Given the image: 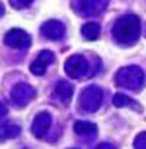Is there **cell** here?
<instances>
[{"instance_id":"obj_1","label":"cell","mask_w":146,"mask_h":149,"mask_svg":"<svg viewBox=\"0 0 146 149\" xmlns=\"http://www.w3.org/2000/svg\"><path fill=\"white\" fill-rule=\"evenodd\" d=\"M115 41L121 44H133L140 35V19L136 15H124L113 26Z\"/></svg>"},{"instance_id":"obj_2","label":"cell","mask_w":146,"mask_h":149,"mask_svg":"<svg viewBox=\"0 0 146 149\" xmlns=\"http://www.w3.org/2000/svg\"><path fill=\"white\" fill-rule=\"evenodd\" d=\"M115 84L121 88L139 91L145 84V73L136 66L123 67L115 74Z\"/></svg>"},{"instance_id":"obj_3","label":"cell","mask_w":146,"mask_h":149,"mask_svg":"<svg viewBox=\"0 0 146 149\" xmlns=\"http://www.w3.org/2000/svg\"><path fill=\"white\" fill-rule=\"evenodd\" d=\"M89 63L85 57L82 56H72L66 60V64H64V70L66 73L69 74L70 78H83L88 74L89 72Z\"/></svg>"},{"instance_id":"obj_4","label":"cell","mask_w":146,"mask_h":149,"mask_svg":"<svg viewBox=\"0 0 146 149\" xmlns=\"http://www.w3.org/2000/svg\"><path fill=\"white\" fill-rule=\"evenodd\" d=\"M102 101V91L98 86H89L81 94V108L92 113L97 111Z\"/></svg>"},{"instance_id":"obj_5","label":"cell","mask_w":146,"mask_h":149,"mask_svg":"<svg viewBox=\"0 0 146 149\" xmlns=\"http://www.w3.org/2000/svg\"><path fill=\"white\" fill-rule=\"evenodd\" d=\"M35 95H37L35 89H34L31 85L24 84V82L15 85V88L12 89V94H10L12 101H13L18 107H24V105H26L29 101H32V100L35 98Z\"/></svg>"},{"instance_id":"obj_6","label":"cell","mask_w":146,"mask_h":149,"mask_svg":"<svg viewBox=\"0 0 146 149\" xmlns=\"http://www.w3.org/2000/svg\"><path fill=\"white\" fill-rule=\"evenodd\" d=\"M5 42H6V45H9L12 48L22 50V48H28L31 45V37L24 29H12L6 34Z\"/></svg>"},{"instance_id":"obj_7","label":"cell","mask_w":146,"mask_h":149,"mask_svg":"<svg viewBox=\"0 0 146 149\" xmlns=\"http://www.w3.org/2000/svg\"><path fill=\"white\" fill-rule=\"evenodd\" d=\"M53 61H54V54H53L51 51H48V50H42V51L38 54V57L32 61V64H31V72H32L34 74H38V76H41V74L45 73L47 67H48Z\"/></svg>"},{"instance_id":"obj_8","label":"cell","mask_w":146,"mask_h":149,"mask_svg":"<svg viewBox=\"0 0 146 149\" xmlns=\"http://www.w3.org/2000/svg\"><path fill=\"white\" fill-rule=\"evenodd\" d=\"M64 31H66L64 25H63L61 22H58V21H47V22L42 24V26H41V34H42L45 38L54 40V41L61 40V38L64 37Z\"/></svg>"},{"instance_id":"obj_9","label":"cell","mask_w":146,"mask_h":149,"mask_svg":"<svg viewBox=\"0 0 146 149\" xmlns=\"http://www.w3.org/2000/svg\"><path fill=\"white\" fill-rule=\"evenodd\" d=\"M108 5V0H81V13L86 16H95L99 15L105 6Z\"/></svg>"},{"instance_id":"obj_10","label":"cell","mask_w":146,"mask_h":149,"mask_svg":"<svg viewBox=\"0 0 146 149\" xmlns=\"http://www.w3.org/2000/svg\"><path fill=\"white\" fill-rule=\"evenodd\" d=\"M51 126V116L48 113H40L32 123V133L37 137H42L47 134Z\"/></svg>"},{"instance_id":"obj_11","label":"cell","mask_w":146,"mask_h":149,"mask_svg":"<svg viewBox=\"0 0 146 149\" xmlns=\"http://www.w3.org/2000/svg\"><path fill=\"white\" fill-rule=\"evenodd\" d=\"M21 133V127L15 123H3L0 124V136L5 139H12L19 136Z\"/></svg>"},{"instance_id":"obj_12","label":"cell","mask_w":146,"mask_h":149,"mask_svg":"<svg viewBox=\"0 0 146 149\" xmlns=\"http://www.w3.org/2000/svg\"><path fill=\"white\" fill-rule=\"evenodd\" d=\"M99 29H101V26H99L98 24H95V22H88V24H85V25L82 26V35H83L86 40L94 41V40H97V38L99 37Z\"/></svg>"},{"instance_id":"obj_13","label":"cell","mask_w":146,"mask_h":149,"mask_svg":"<svg viewBox=\"0 0 146 149\" xmlns=\"http://www.w3.org/2000/svg\"><path fill=\"white\" fill-rule=\"evenodd\" d=\"M56 92H57V95H58L61 100H64V101L67 102V101L72 98V95H73V86H72L69 82L61 81V82L57 84V86H56Z\"/></svg>"},{"instance_id":"obj_14","label":"cell","mask_w":146,"mask_h":149,"mask_svg":"<svg viewBox=\"0 0 146 149\" xmlns=\"http://www.w3.org/2000/svg\"><path fill=\"white\" fill-rule=\"evenodd\" d=\"M75 132L78 134H92L97 132V126L89 121H78L75 124Z\"/></svg>"},{"instance_id":"obj_15","label":"cell","mask_w":146,"mask_h":149,"mask_svg":"<svg viewBox=\"0 0 146 149\" xmlns=\"http://www.w3.org/2000/svg\"><path fill=\"white\" fill-rule=\"evenodd\" d=\"M133 100H130L127 95H124V94H117L115 97H114V105L115 107H131L133 105V102H131Z\"/></svg>"},{"instance_id":"obj_16","label":"cell","mask_w":146,"mask_h":149,"mask_svg":"<svg viewBox=\"0 0 146 149\" xmlns=\"http://www.w3.org/2000/svg\"><path fill=\"white\" fill-rule=\"evenodd\" d=\"M34 0H10V5L16 9H24L26 6H29Z\"/></svg>"},{"instance_id":"obj_17","label":"cell","mask_w":146,"mask_h":149,"mask_svg":"<svg viewBox=\"0 0 146 149\" xmlns=\"http://www.w3.org/2000/svg\"><path fill=\"white\" fill-rule=\"evenodd\" d=\"M134 146H136V148H146V132H145V133H140V134L136 137Z\"/></svg>"},{"instance_id":"obj_18","label":"cell","mask_w":146,"mask_h":149,"mask_svg":"<svg viewBox=\"0 0 146 149\" xmlns=\"http://www.w3.org/2000/svg\"><path fill=\"white\" fill-rule=\"evenodd\" d=\"M6 114H8V107L0 101V117H5Z\"/></svg>"},{"instance_id":"obj_19","label":"cell","mask_w":146,"mask_h":149,"mask_svg":"<svg viewBox=\"0 0 146 149\" xmlns=\"http://www.w3.org/2000/svg\"><path fill=\"white\" fill-rule=\"evenodd\" d=\"M5 13V6H3V3L2 2H0V16H2Z\"/></svg>"}]
</instances>
